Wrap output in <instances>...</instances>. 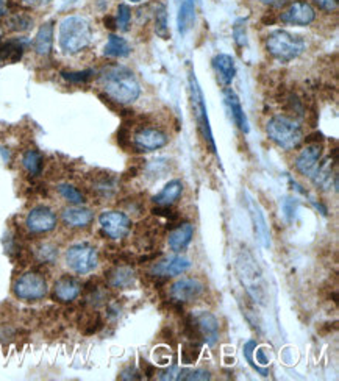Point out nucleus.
Returning <instances> with one entry per match:
<instances>
[{"instance_id":"nucleus-1","label":"nucleus","mask_w":339,"mask_h":381,"mask_svg":"<svg viewBox=\"0 0 339 381\" xmlns=\"http://www.w3.org/2000/svg\"><path fill=\"white\" fill-rule=\"evenodd\" d=\"M103 91L119 105H128L139 99L141 86L134 73L125 66H108L98 77Z\"/></svg>"},{"instance_id":"nucleus-2","label":"nucleus","mask_w":339,"mask_h":381,"mask_svg":"<svg viewBox=\"0 0 339 381\" xmlns=\"http://www.w3.org/2000/svg\"><path fill=\"white\" fill-rule=\"evenodd\" d=\"M60 47L66 55H76L91 44L92 28L82 16H67L60 24Z\"/></svg>"},{"instance_id":"nucleus-3","label":"nucleus","mask_w":339,"mask_h":381,"mask_svg":"<svg viewBox=\"0 0 339 381\" xmlns=\"http://www.w3.org/2000/svg\"><path fill=\"white\" fill-rule=\"evenodd\" d=\"M268 138L285 150H293L304 141V130L297 121L288 114L272 116L266 124Z\"/></svg>"},{"instance_id":"nucleus-4","label":"nucleus","mask_w":339,"mask_h":381,"mask_svg":"<svg viewBox=\"0 0 339 381\" xmlns=\"http://www.w3.org/2000/svg\"><path fill=\"white\" fill-rule=\"evenodd\" d=\"M266 48L277 61L289 63L305 52L306 42L300 35H294L288 30H274L266 36Z\"/></svg>"},{"instance_id":"nucleus-5","label":"nucleus","mask_w":339,"mask_h":381,"mask_svg":"<svg viewBox=\"0 0 339 381\" xmlns=\"http://www.w3.org/2000/svg\"><path fill=\"white\" fill-rule=\"evenodd\" d=\"M236 267L239 278H241L249 296L258 303H266V283H264L260 266H258L254 255L249 250L244 249V251L239 254Z\"/></svg>"},{"instance_id":"nucleus-6","label":"nucleus","mask_w":339,"mask_h":381,"mask_svg":"<svg viewBox=\"0 0 339 381\" xmlns=\"http://www.w3.org/2000/svg\"><path fill=\"white\" fill-rule=\"evenodd\" d=\"M189 92H191V105H193L194 118L197 122V127L203 136V141L209 150L216 153V143L213 138L211 125H209L208 119V112L205 105V97H203V92L200 89V85L197 82V77L193 71H189Z\"/></svg>"},{"instance_id":"nucleus-7","label":"nucleus","mask_w":339,"mask_h":381,"mask_svg":"<svg viewBox=\"0 0 339 381\" xmlns=\"http://www.w3.org/2000/svg\"><path fill=\"white\" fill-rule=\"evenodd\" d=\"M66 264L76 274H89L97 267L98 254L96 247H92L89 244H76L66 251Z\"/></svg>"},{"instance_id":"nucleus-8","label":"nucleus","mask_w":339,"mask_h":381,"mask_svg":"<svg viewBox=\"0 0 339 381\" xmlns=\"http://www.w3.org/2000/svg\"><path fill=\"white\" fill-rule=\"evenodd\" d=\"M47 281L44 276L36 272H27L21 275L15 283V294L17 299L35 302L47 296Z\"/></svg>"},{"instance_id":"nucleus-9","label":"nucleus","mask_w":339,"mask_h":381,"mask_svg":"<svg viewBox=\"0 0 339 381\" xmlns=\"http://www.w3.org/2000/svg\"><path fill=\"white\" fill-rule=\"evenodd\" d=\"M102 231L111 239L125 238L132 230V220L125 213L121 211H105L98 216Z\"/></svg>"},{"instance_id":"nucleus-10","label":"nucleus","mask_w":339,"mask_h":381,"mask_svg":"<svg viewBox=\"0 0 339 381\" xmlns=\"http://www.w3.org/2000/svg\"><path fill=\"white\" fill-rule=\"evenodd\" d=\"M279 19L289 26L295 27H306L311 26V24L316 21V10L313 8V5L304 0H299V2L288 3V8L281 11Z\"/></svg>"},{"instance_id":"nucleus-11","label":"nucleus","mask_w":339,"mask_h":381,"mask_svg":"<svg viewBox=\"0 0 339 381\" xmlns=\"http://www.w3.org/2000/svg\"><path fill=\"white\" fill-rule=\"evenodd\" d=\"M133 143L137 145V149L144 152H153L158 149H163L164 145H168L169 136L168 133L155 127H144L134 133Z\"/></svg>"},{"instance_id":"nucleus-12","label":"nucleus","mask_w":339,"mask_h":381,"mask_svg":"<svg viewBox=\"0 0 339 381\" xmlns=\"http://www.w3.org/2000/svg\"><path fill=\"white\" fill-rule=\"evenodd\" d=\"M203 291H205V285L200 280L182 278L171 286L169 294L177 303H189L199 299Z\"/></svg>"},{"instance_id":"nucleus-13","label":"nucleus","mask_w":339,"mask_h":381,"mask_svg":"<svg viewBox=\"0 0 339 381\" xmlns=\"http://www.w3.org/2000/svg\"><path fill=\"white\" fill-rule=\"evenodd\" d=\"M26 225L30 231L36 233V235L49 233L55 230V227H57V214L47 206H36L28 213Z\"/></svg>"},{"instance_id":"nucleus-14","label":"nucleus","mask_w":339,"mask_h":381,"mask_svg":"<svg viewBox=\"0 0 339 381\" xmlns=\"http://www.w3.org/2000/svg\"><path fill=\"white\" fill-rule=\"evenodd\" d=\"M320 158H322V143L306 144L305 149L299 153L297 159H295V169L302 175L313 177L319 168Z\"/></svg>"},{"instance_id":"nucleus-15","label":"nucleus","mask_w":339,"mask_h":381,"mask_svg":"<svg viewBox=\"0 0 339 381\" xmlns=\"http://www.w3.org/2000/svg\"><path fill=\"white\" fill-rule=\"evenodd\" d=\"M194 322L197 327V333L202 342L207 346L213 347L219 339V322L211 312H200V314L194 316Z\"/></svg>"},{"instance_id":"nucleus-16","label":"nucleus","mask_w":339,"mask_h":381,"mask_svg":"<svg viewBox=\"0 0 339 381\" xmlns=\"http://www.w3.org/2000/svg\"><path fill=\"white\" fill-rule=\"evenodd\" d=\"M213 69L216 77H218V82L224 86V88H229L236 77V64H235V60L232 58V55H227V53L216 55L213 58Z\"/></svg>"},{"instance_id":"nucleus-17","label":"nucleus","mask_w":339,"mask_h":381,"mask_svg":"<svg viewBox=\"0 0 339 381\" xmlns=\"http://www.w3.org/2000/svg\"><path fill=\"white\" fill-rule=\"evenodd\" d=\"M80 292H82V285L77 278L69 275L61 276L53 286V297L63 303L73 302L80 296Z\"/></svg>"},{"instance_id":"nucleus-18","label":"nucleus","mask_w":339,"mask_h":381,"mask_svg":"<svg viewBox=\"0 0 339 381\" xmlns=\"http://www.w3.org/2000/svg\"><path fill=\"white\" fill-rule=\"evenodd\" d=\"M191 263L188 258L184 256H171L166 258V260L158 261L155 266L152 267V274H155L157 276H177L182 275L189 270Z\"/></svg>"},{"instance_id":"nucleus-19","label":"nucleus","mask_w":339,"mask_h":381,"mask_svg":"<svg viewBox=\"0 0 339 381\" xmlns=\"http://www.w3.org/2000/svg\"><path fill=\"white\" fill-rule=\"evenodd\" d=\"M224 100L225 105L229 107V112L232 114V119L235 122L236 127L241 130L243 133H249V121L247 116L244 113V108L241 105V100L235 91L232 88H225L224 89Z\"/></svg>"},{"instance_id":"nucleus-20","label":"nucleus","mask_w":339,"mask_h":381,"mask_svg":"<svg viewBox=\"0 0 339 381\" xmlns=\"http://www.w3.org/2000/svg\"><path fill=\"white\" fill-rule=\"evenodd\" d=\"M247 206L250 211V218H252V224H254V230H255V236L258 238V241L263 244V247L269 249L270 247V235H269V229L266 224V219L263 216L261 208L258 206L257 202L254 199L247 200Z\"/></svg>"},{"instance_id":"nucleus-21","label":"nucleus","mask_w":339,"mask_h":381,"mask_svg":"<svg viewBox=\"0 0 339 381\" xmlns=\"http://www.w3.org/2000/svg\"><path fill=\"white\" fill-rule=\"evenodd\" d=\"M61 218H63V222L67 227H71V229H85V227H88L92 222L94 213L88 210V208H83L82 205H73L63 210Z\"/></svg>"},{"instance_id":"nucleus-22","label":"nucleus","mask_w":339,"mask_h":381,"mask_svg":"<svg viewBox=\"0 0 339 381\" xmlns=\"http://www.w3.org/2000/svg\"><path fill=\"white\" fill-rule=\"evenodd\" d=\"M27 46L28 39L26 38H16L8 41L0 39V66L5 63H17L22 58Z\"/></svg>"},{"instance_id":"nucleus-23","label":"nucleus","mask_w":339,"mask_h":381,"mask_svg":"<svg viewBox=\"0 0 339 381\" xmlns=\"http://www.w3.org/2000/svg\"><path fill=\"white\" fill-rule=\"evenodd\" d=\"M194 236V229L191 224H183L180 227H177L175 230H172V233L168 238L169 247L178 254V251H183L188 249V245L193 241Z\"/></svg>"},{"instance_id":"nucleus-24","label":"nucleus","mask_w":339,"mask_h":381,"mask_svg":"<svg viewBox=\"0 0 339 381\" xmlns=\"http://www.w3.org/2000/svg\"><path fill=\"white\" fill-rule=\"evenodd\" d=\"M53 46V22H46L40 27L38 33H36V38L33 42L35 52L41 55V57H47L49 53L52 52Z\"/></svg>"},{"instance_id":"nucleus-25","label":"nucleus","mask_w":339,"mask_h":381,"mask_svg":"<svg viewBox=\"0 0 339 381\" xmlns=\"http://www.w3.org/2000/svg\"><path fill=\"white\" fill-rule=\"evenodd\" d=\"M183 183L180 180H172L153 197V202L162 206H171L183 195Z\"/></svg>"},{"instance_id":"nucleus-26","label":"nucleus","mask_w":339,"mask_h":381,"mask_svg":"<svg viewBox=\"0 0 339 381\" xmlns=\"http://www.w3.org/2000/svg\"><path fill=\"white\" fill-rule=\"evenodd\" d=\"M195 22V0H182L180 10L177 16L178 32L186 35Z\"/></svg>"},{"instance_id":"nucleus-27","label":"nucleus","mask_w":339,"mask_h":381,"mask_svg":"<svg viewBox=\"0 0 339 381\" xmlns=\"http://www.w3.org/2000/svg\"><path fill=\"white\" fill-rule=\"evenodd\" d=\"M132 47L128 44L125 38L118 35H110L107 44L103 48V55L110 58H125L130 55Z\"/></svg>"},{"instance_id":"nucleus-28","label":"nucleus","mask_w":339,"mask_h":381,"mask_svg":"<svg viewBox=\"0 0 339 381\" xmlns=\"http://www.w3.org/2000/svg\"><path fill=\"white\" fill-rule=\"evenodd\" d=\"M134 272L127 266H118L110 272V283L111 286L121 287V290H128V287L134 286Z\"/></svg>"},{"instance_id":"nucleus-29","label":"nucleus","mask_w":339,"mask_h":381,"mask_svg":"<svg viewBox=\"0 0 339 381\" xmlns=\"http://www.w3.org/2000/svg\"><path fill=\"white\" fill-rule=\"evenodd\" d=\"M153 22H155V32L162 39H169L171 32L168 26V10L166 5L158 2L153 7Z\"/></svg>"},{"instance_id":"nucleus-30","label":"nucleus","mask_w":339,"mask_h":381,"mask_svg":"<svg viewBox=\"0 0 339 381\" xmlns=\"http://www.w3.org/2000/svg\"><path fill=\"white\" fill-rule=\"evenodd\" d=\"M5 26H7L8 30L11 32H28L30 28L33 27V19L32 16H28L27 13H22V11H16V13H11L7 16L5 19Z\"/></svg>"},{"instance_id":"nucleus-31","label":"nucleus","mask_w":339,"mask_h":381,"mask_svg":"<svg viewBox=\"0 0 339 381\" xmlns=\"http://www.w3.org/2000/svg\"><path fill=\"white\" fill-rule=\"evenodd\" d=\"M42 155L38 150H27L22 157V166L30 175H40L42 170Z\"/></svg>"},{"instance_id":"nucleus-32","label":"nucleus","mask_w":339,"mask_h":381,"mask_svg":"<svg viewBox=\"0 0 339 381\" xmlns=\"http://www.w3.org/2000/svg\"><path fill=\"white\" fill-rule=\"evenodd\" d=\"M58 193L61 194V197L69 202V204H72V205H83L85 204V195L80 193L76 186H72V184H66V183L60 184Z\"/></svg>"},{"instance_id":"nucleus-33","label":"nucleus","mask_w":339,"mask_h":381,"mask_svg":"<svg viewBox=\"0 0 339 381\" xmlns=\"http://www.w3.org/2000/svg\"><path fill=\"white\" fill-rule=\"evenodd\" d=\"M202 344L199 341H189L186 346L182 348V362L183 364H193L199 358Z\"/></svg>"},{"instance_id":"nucleus-34","label":"nucleus","mask_w":339,"mask_h":381,"mask_svg":"<svg viewBox=\"0 0 339 381\" xmlns=\"http://www.w3.org/2000/svg\"><path fill=\"white\" fill-rule=\"evenodd\" d=\"M132 22V10L128 5L121 3L118 7V15H116V27L122 32H127Z\"/></svg>"},{"instance_id":"nucleus-35","label":"nucleus","mask_w":339,"mask_h":381,"mask_svg":"<svg viewBox=\"0 0 339 381\" xmlns=\"http://www.w3.org/2000/svg\"><path fill=\"white\" fill-rule=\"evenodd\" d=\"M64 80H67L69 83H76V85H83L88 83L89 80L94 76V71H82V72H61Z\"/></svg>"},{"instance_id":"nucleus-36","label":"nucleus","mask_w":339,"mask_h":381,"mask_svg":"<svg viewBox=\"0 0 339 381\" xmlns=\"http://www.w3.org/2000/svg\"><path fill=\"white\" fill-rule=\"evenodd\" d=\"M178 380L205 381V380H211V373H209L208 371H203V369H195V371H180L178 372Z\"/></svg>"},{"instance_id":"nucleus-37","label":"nucleus","mask_w":339,"mask_h":381,"mask_svg":"<svg viewBox=\"0 0 339 381\" xmlns=\"http://www.w3.org/2000/svg\"><path fill=\"white\" fill-rule=\"evenodd\" d=\"M233 36H235V41L239 47L247 46V32H245V24L244 21H238L233 27Z\"/></svg>"},{"instance_id":"nucleus-38","label":"nucleus","mask_w":339,"mask_h":381,"mask_svg":"<svg viewBox=\"0 0 339 381\" xmlns=\"http://www.w3.org/2000/svg\"><path fill=\"white\" fill-rule=\"evenodd\" d=\"M297 206H299V202L295 199L286 197L283 200V213H285V218L288 222H293L294 220L295 213H297Z\"/></svg>"},{"instance_id":"nucleus-39","label":"nucleus","mask_w":339,"mask_h":381,"mask_svg":"<svg viewBox=\"0 0 339 381\" xmlns=\"http://www.w3.org/2000/svg\"><path fill=\"white\" fill-rule=\"evenodd\" d=\"M55 256H57V249H55L53 245L44 244V245H41L40 250H38V258L42 261L51 263V261L55 260Z\"/></svg>"},{"instance_id":"nucleus-40","label":"nucleus","mask_w":339,"mask_h":381,"mask_svg":"<svg viewBox=\"0 0 339 381\" xmlns=\"http://www.w3.org/2000/svg\"><path fill=\"white\" fill-rule=\"evenodd\" d=\"M313 3L325 13H336L338 11V0H313Z\"/></svg>"},{"instance_id":"nucleus-41","label":"nucleus","mask_w":339,"mask_h":381,"mask_svg":"<svg viewBox=\"0 0 339 381\" xmlns=\"http://www.w3.org/2000/svg\"><path fill=\"white\" fill-rule=\"evenodd\" d=\"M153 214H155V216H159V218H166V219H169V220H175L177 219V213L172 211L171 206L158 205L155 208V210H153Z\"/></svg>"},{"instance_id":"nucleus-42","label":"nucleus","mask_w":339,"mask_h":381,"mask_svg":"<svg viewBox=\"0 0 339 381\" xmlns=\"http://www.w3.org/2000/svg\"><path fill=\"white\" fill-rule=\"evenodd\" d=\"M178 372H180V369L178 367H171L168 371H164L159 373V380H178Z\"/></svg>"},{"instance_id":"nucleus-43","label":"nucleus","mask_w":339,"mask_h":381,"mask_svg":"<svg viewBox=\"0 0 339 381\" xmlns=\"http://www.w3.org/2000/svg\"><path fill=\"white\" fill-rule=\"evenodd\" d=\"M260 2L263 5H266V7H269V8L279 10V8L286 7V5L289 3V0H260Z\"/></svg>"},{"instance_id":"nucleus-44","label":"nucleus","mask_w":339,"mask_h":381,"mask_svg":"<svg viewBox=\"0 0 339 381\" xmlns=\"http://www.w3.org/2000/svg\"><path fill=\"white\" fill-rule=\"evenodd\" d=\"M21 2L26 5V7L40 8V7H44V5H47V3H51L52 0H21Z\"/></svg>"},{"instance_id":"nucleus-45","label":"nucleus","mask_w":339,"mask_h":381,"mask_svg":"<svg viewBox=\"0 0 339 381\" xmlns=\"http://www.w3.org/2000/svg\"><path fill=\"white\" fill-rule=\"evenodd\" d=\"M103 22H105V27H108L110 30L118 28V27H116V17H113V16H107L103 19Z\"/></svg>"},{"instance_id":"nucleus-46","label":"nucleus","mask_w":339,"mask_h":381,"mask_svg":"<svg viewBox=\"0 0 339 381\" xmlns=\"http://www.w3.org/2000/svg\"><path fill=\"white\" fill-rule=\"evenodd\" d=\"M277 21V17H275V13L274 11H269V13H266L263 16V22L264 24H270V26H272V24Z\"/></svg>"},{"instance_id":"nucleus-47","label":"nucleus","mask_w":339,"mask_h":381,"mask_svg":"<svg viewBox=\"0 0 339 381\" xmlns=\"http://www.w3.org/2000/svg\"><path fill=\"white\" fill-rule=\"evenodd\" d=\"M8 15V0H0V17Z\"/></svg>"},{"instance_id":"nucleus-48","label":"nucleus","mask_w":339,"mask_h":381,"mask_svg":"<svg viewBox=\"0 0 339 381\" xmlns=\"http://www.w3.org/2000/svg\"><path fill=\"white\" fill-rule=\"evenodd\" d=\"M128 2H132V3H139V2H144V0H128Z\"/></svg>"},{"instance_id":"nucleus-49","label":"nucleus","mask_w":339,"mask_h":381,"mask_svg":"<svg viewBox=\"0 0 339 381\" xmlns=\"http://www.w3.org/2000/svg\"><path fill=\"white\" fill-rule=\"evenodd\" d=\"M2 33H3V32H2V27H0V38H2Z\"/></svg>"}]
</instances>
